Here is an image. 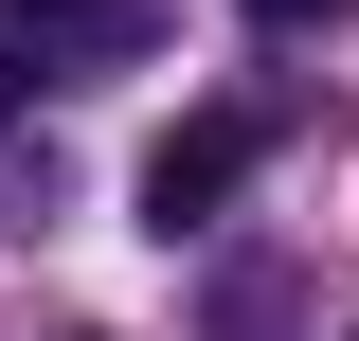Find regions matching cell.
I'll return each instance as SVG.
<instances>
[{
    "mask_svg": "<svg viewBox=\"0 0 359 341\" xmlns=\"http://www.w3.org/2000/svg\"><path fill=\"white\" fill-rule=\"evenodd\" d=\"M252 162H269V108H198V126H162L144 144V234H216L233 198H252Z\"/></svg>",
    "mask_w": 359,
    "mask_h": 341,
    "instance_id": "cell-1",
    "label": "cell"
},
{
    "mask_svg": "<svg viewBox=\"0 0 359 341\" xmlns=\"http://www.w3.org/2000/svg\"><path fill=\"white\" fill-rule=\"evenodd\" d=\"M0 36L36 54V72H126L162 36V0H0Z\"/></svg>",
    "mask_w": 359,
    "mask_h": 341,
    "instance_id": "cell-2",
    "label": "cell"
},
{
    "mask_svg": "<svg viewBox=\"0 0 359 341\" xmlns=\"http://www.w3.org/2000/svg\"><path fill=\"white\" fill-rule=\"evenodd\" d=\"M18 90H36V54H18V36H0V126H18Z\"/></svg>",
    "mask_w": 359,
    "mask_h": 341,
    "instance_id": "cell-3",
    "label": "cell"
},
{
    "mask_svg": "<svg viewBox=\"0 0 359 341\" xmlns=\"http://www.w3.org/2000/svg\"><path fill=\"white\" fill-rule=\"evenodd\" d=\"M252 18H287V36H306V18H341V0H252Z\"/></svg>",
    "mask_w": 359,
    "mask_h": 341,
    "instance_id": "cell-4",
    "label": "cell"
}]
</instances>
